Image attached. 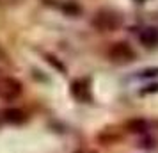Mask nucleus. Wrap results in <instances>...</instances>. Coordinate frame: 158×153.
<instances>
[{
    "instance_id": "1",
    "label": "nucleus",
    "mask_w": 158,
    "mask_h": 153,
    "mask_svg": "<svg viewBox=\"0 0 158 153\" xmlns=\"http://www.w3.org/2000/svg\"><path fill=\"white\" fill-rule=\"evenodd\" d=\"M121 25H123V16L115 9H110V7L100 9L93 16V27L96 30H100V32H114Z\"/></svg>"
},
{
    "instance_id": "2",
    "label": "nucleus",
    "mask_w": 158,
    "mask_h": 153,
    "mask_svg": "<svg viewBox=\"0 0 158 153\" xmlns=\"http://www.w3.org/2000/svg\"><path fill=\"white\" fill-rule=\"evenodd\" d=\"M108 59L114 61V62H117V64L131 62V61L135 59V50H133L128 43L119 41V43H114L108 48Z\"/></svg>"
},
{
    "instance_id": "5",
    "label": "nucleus",
    "mask_w": 158,
    "mask_h": 153,
    "mask_svg": "<svg viewBox=\"0 0 158 153\" xmlns=\"http://www.w3.org/2000/svg\"><path fill=\"white\" fill-rule=\"evenodd\" d=\"M139 41L146 48H153L158 45V29L156 27H144L139 32Z\"/></svg>"
},
{
    "instance_id": "8",
    "label": "nucleus",
    "mask_w": 158,
    "mask_h": 153,
    "mask_svg": "<svg viewBox=\"0 0 158 153\" xmlns=\"http://www.w3.org/2000/svg\"><path fill=\"white\" fill-rule=\"evenodd\" d=\"M128 130L130 132H144L146 130V121H142V119H131V121H128Z\"/></svg>"
},
{
    "instance_id": "6",
    "label": "nucleus",
    "mask_w": 158,
    "mask_h": 153,
    "mask_svg": "<svg viewBox=\"0 0 158 153\" xmlns=\"http://www.w3.org/2000/svg\"><path fill=\"white\" fill-rule=\"evenodd\" d=\"M4 119L9 121V123L20 125L27 119V114L22 109H7V110H4Z\"/></svg>"
},
{
    "instance_id": "4",
    "label": "nucleus",
    "mask_w": 158,
    "mask_h": 153,
    "mask_svg": "<svg viewBox=\"0 0 158 153\" xmlns=\"http://www.w3.org/2000/svg\"><path fill=\"white\" fill-rule=\"evenodd\" d=\"M71 93L78 102H87V100H91V87H89L87 80H82V79L75 80L71 84Z\"/></svg>"
},
{
    "instance_id": "7",
    "label": "nucleus",
    "mask_w": 158,
    "mask_h": 153,
    "mask_svg": "<svg viewBox=\"0 0 158 153\" xmlns=\"http://www.w3.org/2000/svg\"><path fill=\"white\" fill-rule=\"evenodd\" d=\"M60 9L64 11L66 15H69V16H77L80 13V6L75 2V0H66V2H62Z\"/></svg>"
},
{
    "instance_id": "9",
    "label": "nucleus",
    "mask_w": 158,
    "mask_h": 153,
    "mask_svg": "<svg viewBox=\"0 0 158 153\" xmlns=\"http://www.w3.org/2000/svg\"><path fill=\"white\" fill-rule=\"evenodd\" d=\"M137 77L139 79H153V77H158V68H148L144 71H139Z\"/></svg>"
},
{
    "instance_id": "3",
    "label": "nucleus",
    "mask_w": 158,
    "mask_h": 153,
    "mask_svg": "<svg viewBox=\"0 0 158 153\" xmlns=\"http://www.w3.org/2000/svg\"><path fill=\"white\" fill-rule=\"evenodd\" d=\"M22 84L13 79V77H2L0 75V100H6V102H13L18 96L22 95Z\"/></svg>"
},
{
    "instance_id": "10",
    "label": "nucleus",
    "mask_w": 158,
    "mask_h": 153,
    "mask_svg": "<svg viewBox=\"0 0 158 153\" xmlns=\"http://www.w3.org/2000/svg\"><path fill=\"white\" fill-rule=\"evenodd\" d=\"M18 2H22V0H0V6H15Z\"/></svg>"
}]
</instances>
